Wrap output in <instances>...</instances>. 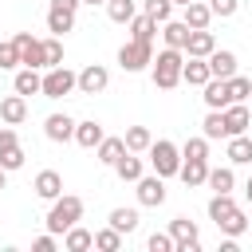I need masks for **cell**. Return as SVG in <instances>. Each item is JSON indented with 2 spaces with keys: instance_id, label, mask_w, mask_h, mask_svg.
Masks as SVG:
<instances>
[{
  "instance_id": "14",
  "label": "cell",
  "mask_w": 252,
  "mask_h": 252,
  "mask_svg": "<svg viewBox=\"0 0 252 252\" xmlns=\"http://www.w3.org/2000/svg\"><path fill=\"white\" fill-rule=\"evenodd\" d=\"M224 126H228V138H232V134H244V130L252 126L248 106H244V102H228V106H224Z\"/></svg>"
},
{
  "instance_id": "44",
  "label": "cell",
  "mask_w": 252,
  "mask_h": 252,
  "mask_svg": "<svg viewBox=\"0 0 252 252\" xmlns=\"http://www.w3.org/2000/svg\"><path fill=\"white\" fill-rule=\"evenodd\" d=\"M209 8H213V16H220V20H228V16H236V8H240V0H209Z\"/></svg>"
},
{
  "instance_id": "35",
  "label": "cell",
  "mask_w": 252,
  "mask_h": 252,
  "mask_svg": "<svg viewBox=\"0 0 252 252\" xmlns=\"http://www.w3.org/2000/svg\"><path fill=\"white\" fill-rule=\"evenodd\" d=\"M236 209V201H232V193H213V201H209V217L213 220H220V217H228Z\"/></svg>"
},
{
  "instance_id": "22",
  "label": "cell",
  "mask_w": 252,
  "mask_h": 252,
  "mask_svg": "<svg viewBox=\"0 0 252 252\" xmlns=\"http://www.w3.org/2000/svg\"><path fill=\"white\" fill-rule=\"evenodd\" d=\"M63 248H67V252H87V248H94V232L71 224V228L63 232Z\"/></svg>"
},
{
  "instance_id": "33",
  "label": "cell",
  "mask_w": 252,
  "mask_h": 252,
  "mask_svg": "<svg viewBox=\"0 0 252 252\" xmlns=\"http://www.w3.org/2000/svg\"><path fill=\"white\" fill-rule=\"evenodd\" d=\"M130 32H134V39H146V43H154V32H158V20L154 16H134L130 20Z\"/></svg>"
},
{
  "instance_id": "12",
  "label": "cell",
  "mask_w": 252,
  "mask_h": 252,
  "mask_svg": "<svg viewBox=\"0 0 252 252\" xmlns=\"http://www.w3.org/2000/svg\"><path fill=\"white\" fill-rule=\"evenodd\" d=\"M177 177H181L189 189H193V185H205V181H209V161H205V158H181Z\"/></svg>"
},
{
  "instance_id": "15",
  "label": "cell",
  "mask_w": 252,
  "mask_h": 252,
  "mask_svg": "<svg viewBox=\"0 0 252 252\" xmlns=\"http://www.w3.org/2000/svg\"><path fill=\"white\" fill-rule=\"evenodd\" d=\"M209 79H213L209 59H193V55H189V63L181 67V83H189V87H205Z\"/></svg>"
},
{
  "instance_id": "4",
  "label": "cell",
  "mask_w": 252,
  "mask_h": 252,
  "mask_svg": "<svg viewBox=\"0 0 252 252\" xmlns=\"http://www.w3.org/2000/svg\"><path fill=\"white\" fill-rule=\"evenodd\" d=\"M71 91H79V75L75 71H67L63 63L59 67H47V75H43V98H63V94H71Z\"/></svg>"
},
{
  "instance_id": "31",
  "label": "cell",
  "mask_w": 252,
  "mask_h": 252,
  "mask_svg": "<svg viewBox=\"0 0 252 252\" xmlns=\"http://www.w3.org/2000/svg\"><path fill=\"white\" fill-rule=\"evenodd\" d=\"M106 16H110L114 24H130V20L138 16V4H134V0H106Z\"/></svg>"
},
{
  "instance_id": "29",
  "label": "cell",
  "mask_w": 252,
  "mask_h": 252,
  "mask_svg": "<svg viewBox=\"0 0 252 252\" xmlns=\"http://www.w3.org/2000/svg\"><path fill=\"white\" fill-rule=\"evenodd\" d=\"M122 154H126V138H102L98 142V161L102 165H114Z\"/></svg>"
},
{
  "instance_id": "11",
  "label": "cell",
  "mask_w": 252,
  "mask_h": 252,
  "mask_svg": "<svg viewBox=\"0 0 252 252\" xmlns=\"http://www.w3.org/2000/svg\"><path fill=\"white\" fill-rule=\"evenodd\" d=\"M24 118H28V94H8V98H0V122L20 126Z\"/></svg>"
},
{
  "instance_id": "26",
  "label": "cell",
  "mask_w": 252,
  "mask_h": 252,
  "mask_svg": "<svg viewBox=\"0 0 252 252\" xmlns=\"http://www.w3.org/2000/svg\"><path fill=\"white\" fill-rule=\"evenodd\" d=\"M217 228H220L224 236H244V232H248V217H244V209L236 205L228 217H220V220H217Z\"/></svg>"
},
{
  "instance_id": "3",
  "label": "cell",
  "mask_w": 252,
  "mask_h": 252,
  "mask_svg": "<svg viewBox=\"0 0 252 252\" xmlns=\"http://www.w3.org/2000/svg\"><path fill=\"white\" fill-rule=\"evenodd\" d=\"M150 63H154V43L130 39V43L118 47V67H122V71H146Z\"/></svg>"
},
{
  "instance_id": "21",
  "label": "cell",
  "mask_w": 252,
  "mask_h": 252,
  "mask_svg": "<svg viewBox=\"0 0 252 252\" xmlns=\"http://www.w3.org/2000/svg\"><path fill=\"white\" fill-rule=\"evenodd\" d=\"M209 71H213V79H232L236 75V55L232 51H213L209 55Z\"/></svg>"
},
{
  "instance_id": "9",
  "label": "cell",
  "mask_w": 252,
  "mask_h": 252,
  "mask_svg": "<svg viewBox=\"0 0 252 252\" xmlns=\"http://www.w3.org/2000/svg\"><path fill=\"white\" fill-rule=\"evenodd\" d=\"M138 201L150 205V209H158V205L165 201V177H161V173H154V177H138Z\"/></svg>"
},
{
  "instance_id": "17",
  "label": "cell",
  "mask_w": 252,
  "mask_h": 252,
  "mask_svg": "<svg viewBox=\"0 0 252 252\" xmlns=\"http://www.w3.org/2000/svg\"><path fill=\"white\" fill-rule=\"evenodd\" d=\"M63 193V177L55 173V169H43V173H35V197H43V201H55Z\"/></svg>"
},
{
  "instance_id": "46",
  "label": "cell",
  "mask_w": 252,
  "mask_h": 252,
  "mask_svg": "<svg viewBox=\"0 0 252 252\" xmlns=\"http://www.w3.org/2000/svg\"><path fill=\"white\" fill-rule=\"evenodd\" d=\"M55 248V232H47V236H35V252H51Z\"/></svg>"
},
{
  "instance_id": "42",
  "label": "cell",
  "mask_w": 252,
  "mask_h": 252,
  "mask_svg": "<svg viewBox=\"0 0 252 252\" xmlns=\"http://www.w3.org/2000/svg\"><path fill=\"white\" fill-rule=\"evenodd\" d=\"M146 248H150V252H173L177 244H173V232H154V236L146 240Z\"/></svg>"
},
{
  "instance_id": "24",
  "label": "cell",
  "mask_w": 252,
  "mask_h": 252,
  "mask_svg": "<svg viewBox=\"0 0 252 252\" xmlns=\"http://www.w3.org/2000/svg\"><path fill=\"white\" fill-rule=\"evenodd\" d=\"M181 20H185L189 28H209L213 8H209V4H201V0H189V4H185V12H181Z\"/></svg>"
},
{
  "instance_id": "32",
  "label": "cell",
  "mask_w": 252,
  "mask_h": 252,
  "mask_svg": "<svg viewBox=\"0 0 252 252\" xmlns=\"http://www.w3.org/2000/svg\"><path fill=\"white\" fill-rule=\"evenodd\" d=\"M201 130H205V138H209V142H213V138H228L224 110H209V114H205V122H201Z\"/></svg>"
},
{
  "instance_id": "34",
  "label": "cell",
  "mask_w": 252,
  "mask_h": 252,
  "mask_svg": "<svg viewBox=\"0 0 252 252\" xmlns=\"http://www.w3.org/2000/svg\"><path fill=\"white\" fill-rule=\"evenodd\" d=\"M110 224L118 232H134L138 228V209H110Z\"/></svg>"
},
{
  "instance_id": "43",
  "label": "cell",
  "mask_w": 252,
  "mask_h": 252,
  "mask_svg": "<svg viewBox=\"0 0 252 252\" xmlns=\"http://www.w3.org/2000/svg\"><path fill=\"white\" fill-rule=\"evenodd\" d=\"M0 165H4L8 173H12V169H20V165H24V150H20V146H8V150H0Z\"/></svg>"
},
{
  "instance_id": "39",
  "label": "cell",
  "mask_w": 252,
  "mask_h": 252,
  "mask_svg": "<svg viewBox=\"0 0 252 252\" xmlns=\"http://www.w3.org/2000/svg\"><path fill=\"white\" fill-rule=\"evenodd\" d=\"M181 158H205L209 161V138L201 134V138H189L185 146H181Z\"/></svg>"
},
{
  "instance_id": "50",
  "label": "cell",
  "mask_w": 252,
  "mask_h": 252,
  "mask_svg": "<svg viewBox=\"0 0 252 252\" xmlns=\"http://www.w3.org/2000/svg\"><path fill=\"white\" fill-rule=\"evenodd\" d=\"M83 4H91V8H94V4H106V0H83Z\"/></svg>"
},
{
  "instance_id": "19",
  "label": "cell",
  "mask_w": 252,
  "mask_h": 252,
  "mask_svg": "<svg viewBox=\"0 0 252 252\" xmlns=\"http://www.w3.org/2000/svg\"><path fill=\"white\" fill-rule=\"evenodd\" d=\"M12 87H16V94H39L43 91V75L35 67H24V71H16Z\"/></svg>"
},
{
  "instance_id": "30",
  "label": "cell",
  "mask_w": 252,
  "mask_h": 252,
  "mask_svg": "<svg viewBox=\"0 0 252 252\" xmlns=\"http://www.w3.org/2000/svg\"><path fill=\"white\" fill-rule=\"evenodd\" d=\"M213 193H232V185H236V177H232V169L228 165H217V169H209V181H205Z\"/></svg>"
},
{
  "instance_id": "5",
  "label": "cell",
  "mask_w": 252,
  "mask_h": 252,
  "mask_svg": "<svg viewBox=\"0 0 252 252\" xmlns=\"http://www.w3.org/2000/svg\"><path fill=\"white\" fill-rule=\"evenodd\" d=\"M150 165H154V173H161V177H173L177 169H181V150L173 146V142H154L150 146Z\"/></svg>"
},
{
  "instance_id": "18",
  "label": "cell",
  "mask_w": 252,
  "mask_h": 252,
  "mask_svg": "<svg viewBox=\"0 0 252 252\" xmlns=\"http://www.w3.org/2000/svg\"><path fill=\"white\" fill-rule=\"evenodd\" d=\"M189 32H193V28H189L185 20H165V24H161L165 47H181V51H185V43H189Z\"/></svg>"
},
{
  "instance_id": "23",
  "label": "cell",
  "mask_w": 252,
  "mask_h": 252,
  "mask_svg": "<svg viewBox=\"0 0 252 252\" xmlns=\"http://www.w3.org/2000/svg\"><path fill=\"white\" fill-rule=\"evenodd\" d=\"M228 161L232 165H248L252 161V138L248 134H232L228 138Z\"/></svg>"
},
{
  "instance_id": "1",
  "label": "cell",
  "mask_w": 252,
  "mask_h": 252,
  "mask_svg": "<svg viewBox=\"0 0 252 252\" xmlns=\"http://www.w3.org/2000/svg\"><path fill=\"white\" fill-rule=\"evenodd\" d=\"M181 67H185V55L181 47H165L154 55V87L158 91H173L181 83Z\"/></svg>"
},
{
  "instance_id": "38",
  "label": "cell",
  "mask_w": 252,
  "mask_h": 252,
  "mask_svg": "<svg viewBox=\"0 0 252 252\" xmlns=\"http://www.w3.org/2000/svg\"><path fill=\"white\" fill-rule=\"evenodd\" d=\"M146 16H154L158 24L173 20V0H146Z\"/></svg>"
},
{
  "instance_id": "20",
  "label": "cell",
  "mask_w": 252,
  "mask_h": 252,
  "mask_svg": "<svg viewBox=\"0 0 252 252\" xmlns=\"http://www.w3.org/2000/svg\"><path fill=\"white\" fill-rule=\"evenodd\" d=\"M102 138H106V134H102V126H98L94 118H87V122H75V142H79L83 150H94Z\"/></svg>"
},
{
  "instance_id": "16",
  "label": "cell",
  "mask_w": 252,
  "mask_h": 252,
  "mask_svg": "<svg viewBox=\"0 0 252 252\" xmlns=\"http://www.w3.org/2000/svg\"><path fill=\"white\" fill-rule=\"evenodd\" d=\"M43 134H47L51 142H67V138H75V122H71L67 114H47Z\"/></svg>"
},
{
  "instance_id": "28",
  "label": "cell",
  "mask_w": 252,
  "mask_h": 252,
  "mask_svg": "<svg viewBox=\"0 0 252 252\" xmlns=\"http://www.w3.org/2000/svg\"><path fill=\"white\" fill-rule=\"evenodd\" d=\"M122 138H126V150H134V154H146V150L154 146V134H150L146 126H130Z\"/></svg>"
},
{
  "instance_id": "48",
  "label": "cell",
  "mask_w": 252,
  "mask_h": 252,
  "mask_svg": "<svg viewBox=\"0 0 252 252\" xmlns=\"http://www.w3.org/2000/svg\"><path fill=\"white\" fill-rule=\"evenodd\" d=\"M4 185H8V169L0 165V189H4Z\"/></svg>"
},
{
  "instance_id": "51",
  "label": "cell",
  "mask_w": 252,
  "mask_h": 252,
  "mask_svg": "<svg viewBox=\"0 0 252 252\" xmlns=\"http://www.w3.org/2000/svg\"><path fill=\"white\" fill-rule=\"evenodd\" d=\"M173 4H181V8H185V4H189V0H173Z\"/></svg>"
},
{
  "instance_id": "7",
  "label": "cell",
  "mask_w": 252,
  "mask_h": 252,
  "mask_svg": "<svg viewBox=\"0 0 252 252\" xmlns=\"http://www.w3.org/2000/svg\"><path fill=\"white\" fill-rule=\"evenodd\" d=\"M169 232H173V244H177V252H197L201 236H197V224H193L189 217H173V220H169Z\"/></svg>"
},
{
  "instance_id": "25",
  "label": "cell",
  "mask_w": 252,
  "mask_h": 252,
  "mask_svg": "<svg viewBox=\"0 0 252 252\" xmlns=\"http://www.w3.org/2000/svg\"><path fill=\"white\" fill-rule=\"evenodd\" d=\"M47 28H51L55 35H67V32L75 28V12H71V8H55V4H51V8H47Z\"/></svg>"
},
{
  "instance_id": "40",
  "label": "cell",
  "mask_w": 252,
  "mask_h": 252,
  "mask_svg": "<svg viewBox=\"0 0 252 252\" xmlns=\"http://www.w3.org/2000/svg\"><path fill=\"white\" fill-rule=\"evenodd\" d=\"M228 94H232V102H244V98L252 94V79H244V75H232V79H228Z\"/></svg>"
},
{
  "instance_id": "49",
  "label": "cell",
  "mask_w": 252,
  "mask_h": 252,
  "mask_svg": "<svg viewBox=\"0 0 252 252\" xmlns=\"http://www.w3.org/2000/svg\"><path fill=\"white\" fill-rule=\"evenodd\" d=\"M244 197H248V201H252V177H248V185H244Z\"/></svg>"
},
{
  "instance_id": "52",
  "label": "cell",
  "mask_w": 252,
  "mask_h": 252,
  "mask_svg": "<svg viewBox=\"0 0 252 252\" xmlns=\"http://www.w3.org/2000/svg\"><path fill=\"white\" fill-rule=\"evenodd\" d=\"M248 228H252V220H248Z\"/></svg>"
},
{
  "instance_id": "6",
  "label": "cell",
  "mask_w": 252,
  "mask_h": 252,
  "mask_svg": "<svg viewBox=\"0 0 252 252\" xmlns=\"http://www.w3.org/2000/svg\"><path fill=\"white\" fill-rule=\"evenodd\" d=\"M16 39V47H20V63L24 67H47V51H43V39H32V32H16L12 35Z\"/></svg>"
},
{
  "instance_id": "2",
  "label": "cell",
  "mask_w": 252,
  "mask_h": 252,
  "mask_svg": "<svg viewBox=\"0 0 252 252\" xmlns=\"http://www.w3.org/2000/svg\"><path fill=\"white\" fill-rule=\"evenodd\" d=\"M83 220V197L75 193H59L51 201V213H47V232H67L71 224Z\"/></svg>"
},
{
  "instance_id": "10",
  "label": "cell",
  "mask_w": 252,
  "mask_h": 252,
  "mask_svg": "<svg viewBox=\"0 0 252 252\" xmlns=\"http://www.w3.org/2000/svg\"><path fill=\"white\" fill-rule=\"evenodd\" d=\"M213 51H217L213 32H209V28H193V32H189V43H185V55H193V59H209Z\"/></svg>"
},
{
  "instance_id": "13",
  "label": "cell",
  "mask_w": 252,
  "mask_h": 252,
  "mask_svg": "<svg viewBox=\"0 0 252 252\" xmlns=\"http://www.w3.org/2000/svg\"><path fill=\"white\" fill-rule=\"evenodd\" d=\"M201 98H205V106H209V110H224V106L232 102V94H228V79H209Z\"/></svg>"
},
{
  "instance_id": "37",
  "label": "cell",
  "mask_w": 252,
  "mask_h": 252,
  "mask_svg": "<svg viewBox=\"0 0 252 252\" xmlns=\"http://www.w3.org/2000/svg\"><path fill=\"white\" fill-rule=\"evenodd\" d=\"M12 67H20V47L16 39H0V71H12Z\"/></svg>"
},
{
  "instance_id": "47",
  "label": "cell",
  "mask_w": 252,
  "mask_h": 252,
  "mask_svg": "<svg viewBox=\"0 0 252 252\" xmlns=\"http://www.w3.org/2000/svg\"><path fill=\"white\" fill-rule=\"evenodd\" d=\"M51 4H55V8H71V12H75V8L83 4V0H51Z\"/></svg>"
},
{
  "instance_id": "45",
  "label": "cell",
  "mask_w": 252,
  "mask_h": 252,
  "mask_svg": "<svg viewBox=\"0 0 252 252\" xmlns=\"http://www.w3.org/2000/svg\"><path fill=\"white\" fill-rule=\"evenodd\" d=\"M8 146H20V138H16V130L4 122V126H0V150H8Z\"/></svg>"
},
{
  "instance_id": "36",
  "label": "cell",
  "mask_w": 252,
  "mask_h": 252,
  "mask_svg": "<svg viewBox=\"0 0 252 252\" xmlns=\"http://www.w3.org/2000/svg\"><path fill=\"white\" fill-rule=\"evenodd\" d=\"M94 248H102V252H118L122 248V232L110 224V228H102V232H94Z\"/></svg>"
},
{
  "instance_id": "41",
  "label": "cell",
  "mask_w": 252,
  "mask_h": 252,
  "mask_svg": "<svg viewBox=\"0 0 252 252\" xmlns=\"http://www.w3.org/2000/svg\"><path fill=\"white\" fill-rule=\"evenodd\" d=\"M43 51H47V67H59V63H63V39H59V35L43 39Z\"/></svg>"
},
{
  "instance_id": "8",
  "label": "cell",
  "mask_w": 252,
  "mask_h": 252,
  "mask_svg": "<svg viewBox=\"0 0 252 252\" xmlns=\"http://www.w3.org/2000/svg\"><path fill=\"white\" fill-rule=\"evenodd\" d=\"M106 87H110V71H106L102 63H91V67L79 71V91H83V94H102Z\"/></svg>"
},
{
  "instance_id": "27",
  "label": "cell",
  "mask_w": 252,
  "mask_h": 252,
  "mask_svg": "<svg viewBox=\"0 0 252 252\" xmlns=\"http://www.w3.org/2000/svg\"><path fill=\"white\" fill-rule=\"evenodd\" d=\"M114 173H118L122 181H138V177H142V158H134V150H126V154L114 161Z\"/></svg>"
}]
</instances>
